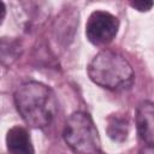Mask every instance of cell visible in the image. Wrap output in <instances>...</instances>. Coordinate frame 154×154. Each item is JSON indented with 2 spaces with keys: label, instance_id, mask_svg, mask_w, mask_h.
Segmentation results:
<instances>
[{
  "label": "cell",
  "instance_id": "obj_1",
  "mask_svg": "<svg viewBox=\"0 0 154 154\" xmlns=\"http://www.w3.org/2000/svg\"><path fill=\"white\" fill-rule=\"evenodd\" d=\"M13 99L23 120L34 129L48 126L58 112V101L54 91L41 82L22 83L16 89Z\"/></svg>",
  "mask_w": 154,
  "mask_h": 154
},
{
  "label": "cell",
  "instance_id": "obj_2",
  "mask_svg": "<svg viewBox=\"0 0 154 154\" xmlns=\"http://www.w3.org/2000/svg\"><path fill=\"white\" fill-rule=\"evenodd\" d=\"M87 71L95 84L108 90L129 89L135 79L130 63L120 53L112 49L99 52L90 60Z\"/></svg>",
  "mask_w": 154,
  "mask_h": 154
},
{
  "label": "cell",
  "instance_id": "obj_3",
  "mask_svg": "<svg viewBox=\"0 0 154 154\" xmlns=\"http://www.w3.org/2000/svg\"><path fill=\"white\" fill-rule=\"evenodd\" d=\"M63 137L76 154H102L99 131L90 114L85 112L77 111L69 117Z\"/></svg>",
  "mask_w": 154,
  "mask_h": 154
},
{
  "label": "cell",
  "instance_id": "obj_4",
  "mask_svg": "<svg viewBox=\"0 0 154 154\" xmlns=\"http://www.w3.org/2000/svg\"><path fill=\"white\" fill-rule=\"evenodd\" d=\"M119 29V20L107 11H94L85 24V36L90 43L102 47L113 41Z\"/></svg>",
  "mask_w": 154,
  "mask_h": 154
},
{
  "label": "cell",
  "instance_id": "obj_5",
  "mask_svg": "<svg viewBox=\"0 0 154 154\" xmlns=\"http://www.w3.org/2000/svg\"><path fill=\"white\" fill-rule=\"evenodd\" d=\"M136 128L146 146L154 143V105L149 100L142 101L136 111Z\"/></svg>",
  "mask_w": 154,
  "mask_h": 154
},
{
  "label": "cell",
  "instance_id": "obj_6",
  "mask_svg": "<svg viewBox=\"0 0 154 154\" xmlns=\"http://www.w3.org/2000/svg\"><path fill=\"white\" fill-rule=\"evenodd\" d=\"M6 148L10 154H35L28 130L19 125H16L7 131Z\"/></svg>",
  "mask_w": 154,
  "mask_h": 154
},
{
  "label": "cell",
  "instance_id": "obj_7",
  "mask_svg": "<svg viewBox=\"0 0 154 154\" xmlns=\"http://www.w3.org/2000/svg\"><path fill=\"white\" fill-rule=\"evenodd\" d=\"M130 130V122L125 114L114 113L107 117L106 132L108 137L114 142H124L128 138Z\"/></svg>",
  "mask_w": 154,
  "mask_h": 154
},
{
  "label": "cell",
  "instance_id": "obj_8",
  "mask_svg": "<svg viewBox=\"0 0 154 154\" xmlns=\"http://www.w3.org/2000/svg\"><path fill=\"white\" fill-rule=\"evenodd\" d=\"M22 54L20 42L13 37L0 38V60L4 65H12Z\"/></svg>",
  "mask_w": 154,
  "mask_h": 154
},
{
  "label": "cell",
  "instance_id": "obj_9",
  "mask_svg": "<svg viewBox=\"0 0 154 154\" xmlns=\"http://www.w3.org/2000/svg\"><path fill=\"white\" fill-rule=\"evenodd\" d=\"M153 4L154 2L152 0H148V1L147 0H144V1H131L130 6L135 10H137V11H140V12H148V11L152 10Z\"/></svg>",
  "mask_w": 154,
  "mask_h": 154
},
{
  "label": "cell",
  "instance_id": "obj_10",
  "mask_svg": "<svg viewBox=\"0 0 154 154\" xmlns=\"http://www.w3.org/2000/svg\"><path fill=\"white\" fill-rule=\"evenodd\" d=\"M5 17H6V6L2 1H0V24H2Z\"/></svg>",
  "mask_w": 154,
  "mask_h": 154
},
{
  "label": "cell",
  "instance_id": "obj_11",
  "mask_svg": "<svg viewBox=\"0 0 154 154\" xmlns=\"http://www.w3.org/2000/svg\"><path fill=\"white\" fill-rule=\"evenodd\" d=\"M140 154H154L153 146H144V148L140 152Z\"/></svg>",
  "mask_w": 154,
  "mask_h": 154
}]
</instances>
